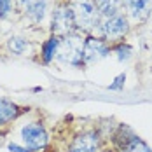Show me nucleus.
<instances>
[{"mask_svg": "<svg viewBox=\"0 0 152 152\" xmlns=\"http://www.w3.org/2000/svg\"><path fill=\"white\" fill-rule=\"evenodd\" d=\"M82 51H84V39L75 31V33L65 35L61 39L58 53H56V58L61 63L70 65V66H84Z\"/></svg>", "mask_w": 152, "mask_h": 152, "instance_id": "nucleus-1", "label": "nucleus"}, {"mask_svg": "<svg viewBox=\"0 0 152 152\" xmlns=\"http://www.w3.org/2000/svg\"><path fill=\"white\" fill-rule=\"evenodd\" d=\"M124 152H152V149L143 142V140H140V138L137 137L133 142H131V145H129Z\"/></svg>", "mask_w": 152, "mask_h": 152, "instance_id": "nucleus-15", "label": "nucleus"}, {"mask_svg": "<svg viewBox=\"0 0 152 152\" xmlns=\"http://www.w3.org/2000/svg\"><path fill=\"white\" fill-rule=\"evenodd\" d=\"M72 11L75 14L77 30H94L103 19L94 5V0H72Z\"/></svg>", "mask_w": 152, "mask_h": 152, "instance_id": "nucleus-2", "label": "nucleus"}, {"mask_svg": "<svg viewBox=\"0 0 152 152\" xmlns=\"http://www.w3.org/2000/svg\"><path fill=\"white\" fill-rule=\"evenodd\" d=\"M21 138H23V143L26 145V149H30L33 152L44 151L47 142H49L46 128L40 122H28L26 126H23Z\"/></svg>", "mask_w": 152, "mask_h": 152, "instance_id": "nucleus-5", "label": "nucleus"}, {"mask_svg": "<svg viewBox=\"0 0 152 152\" xmlns=\"http://www.w3.org/2000/svg\"><path fill=\"white\" fill-rule=\"evenodd\" d=\"M7 47H9V51L12 54L21 56V54H25L28 51V40L25 37H11L7 40Z\"/></svg>", "mask_w": 152, "mask_h": 152, "instance_id": "nucleus-13", "label": "nucleus"}, {"mask_svg": "<svg viewBox=\"0 0 152 152\" xmlns=\"http://www.w3.org/2000/svg\"><path fill=\"white\" fill-rule=\"evenodd\" d=\"M11 4H12V0H0V19L5 18L7 12L11 11Z\"/></svg>", "mask_w": 152, "mask_h": 152, "instance_id": "nucleus-17", "label": "nucleus"}, {"mask_svg": "<svg viewBox=\"0 0 152 152\" xmlns=\"http://www.w3.org/2000/svg\"><path fill=\"white\" fill-rule=\"evenodd\" d=\"M102 152H112V151H102Z\"/></svg>", "mask_w": 152, "mask_h": 152, "instance_id": "nucleus-19", "label": "nucleus"}, {"mask_svg": "<svg viewBox=\"0 0 152 152\" xmlns=\"http://www.w3.org/2000/svg\"><path fill=\"white\" fill-rule=\"evenodd\" d=\"M9 151L11 152H33L30 149H23V147H19V145H16V143H11L9 145Z\"/></svg>", "mask_w": 152, "mask_h": 152, "instance_id": "nucleus-18", "label": "nucleus"}, {"mask_svg": "<svg viewBox=\"0 0 152 152\" xmlns=\"http://www.w3.org/2000/svg\"><path fill=\"white\" fill-rule=\"evenodd\" d=\"M94 5L102 18H110V16L121 14L124 0H94Z\"/></svg>", "mask_w": 152, "mask_h": 152, "instance_id": "nucleus-11", "label": "nucleus"}, {"mask_svg": "<svg viewBox=\"0 0 152 152\" xmlns=\"http://www.w3.org/2000/svg\"><path fill=\"white\" fill-rule=\"evenodd\" d=\"M16 2H18L19 11L25 12L35 23H40L44 19L47 9V0H16Z\"/></svg>", "mask_w": 152, "mask_h": 152, "instance_id": "nucleus-8", "label": "nucleus"}, {"mask_svg": "<svg viewBox=\"0 0 152 152\" xmlns=\"http://www.w3.org/2000/svg\"><path fill=\"white\" fill-rule=\"evenodd\" d=\"M51 28L54 35H70L77 31L75 14L72 11V5L68 4H60L54 7L53 18H51Z\"/></svg>", "mask_w": 152, "mask_h": 152, "instance_id": "nucleus-4", "label": "nucleus"}, {"mask_svg": "<svg viewBox=\"0 0 152 152\" xmlns=\"http://www.w3.org/2000/svg\"><path fill=\"white\" fill-rule=\"evenodd\" d=\"M23 112H25V108L18 107L16 103L9 102V100L0 98V126L12 122L14 119H18V115L23 114Z\"/></svg>", "mask_w": 152, "mask_h": 152, "instance_id": "nucleus-10", "label": "nucleus"}, {"mask_svg": "<svg viewBox=\"0 0 152 152\" xmlns=\"http://www.w3.org/2000/svg\"><path fill=\"white\" fill-rule=\"evenodd\" d=\"M68 152H100V135L96 131H82L74 137Z\"/></svg>", "mask_w": 152, "mask_h": 152, "instance_id": "nucleus-7", "label": "nucleus"}, {"mask_svg": "<svg viewBox=\"0 0 152 152\" xmlns=\"http://www.w3.org/2000/svg\"><path fill=\"white\" fill-rule=\"evenodd\" d=\"M61 37L60 35H53L49 37L46 42L42 44V53H40V58L44 63H51V61L56 58V53H58V47H60Z\"/></svg>", "mask_w": 152, "mask_h": 152, "instance_id": "nucleus-12", "label": "nucleus"}, {"mask_svg": "<svg viewBox=\"0 0 152 152\" xmlns=\"http://www.w3.org/2000/svg\"><path fill=\"white\" fill-rule=\"evenodd\" d=\"M124 5L128 9L129 16L137 21L145 19L152 7V0H124Z\"/></svg>", "mask_w": 152, "mask_h": 152, "instance_id": "nucleus-9", "label": "nucleus"}, {"mask_svg": "<svg viewBox=\"0 0 152 152\" xmlns=\"http://www.w3.org/2000/svg\"><path fill=\"white\" fill-rule=\"evenodd\" d=\"M108 53H110V44H108L107 40H103L102 37L89 35V37L84 39V51H82L84 66L102 61L103 58L108 56Z\"/></svg>", "mask_w": 152, "mask_h": 152, "instance_id": "nucleus-6", "label": "nucleus"}, {"mask_svg": "<svg viewBox=\"0 0 152 152\" xmlns=\"http://www.w3.org/2000/svg\"><path fill=\"white\" fill-rule=\"evenodd\" d=\"M124 80H126V75H124V74L117 75V77H115V80H114V84H110V86H108V89H112V91L122 89V86H124Z\"/></svg>", "mask_w": 152, "mask_h": 152, "instance_id": "nucleus-16", "label": "nucleus"}, {"mask_svg": "<svg viewBox=\"0 0 152 152\" xmlns=\"http://www.w3.org/2000/svg\"><path fill=\"white\" fill-rule=\"evenodd\" d=\"M114 51H115V54H117V58L121 61H126L129 60V56H131V46L129 44H126V42H119V44H115L114 47Z\"/></svg>", "mask_w": 152, "mask_h": 152, "instance_id": "nucleus-14", "label": "nucleus"}, {"mask_svg": "<svg viewBox=\"0 0 152 152\" xmlns=\"http://www.w3.org/2000/svg\"><path fill=\"white\" fill-rule=\"evenodd\" d=\"M98 30L100 37L108 44H119V40H122L124 35L129 31V23L124 14H115L110 18H103Z\"/></svg>", "mask_w": 152, "mask_h": 152, "instance_id": "nucleus-3", "label": "nucleus"}]
</instances>
